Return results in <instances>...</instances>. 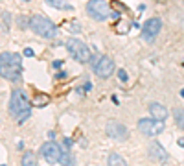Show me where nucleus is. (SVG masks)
Masks as SVG:
<instances>
[{
  "label": "nucleus",
  "instance_id": "423d86ee",
  "mask_svg": "<svg viewBox=\"0 0 184 166\" xmlns=\"http://www.w3.org/2000/svg\"><path fill=\"white\" fill-rule=\"evenodd\" d=\"M136 126H138V131L146 137H155L164 131V122L155 120V118H140Z\"/></svg>",
  "mask_w": 184,
  "mask_h": 166
},
{
  "label": "nucleus",
  "instance_id": "5701e85b",
  "mask_svg": "<svg viewBox=\"0 0 184 166\" xmlns=\"http://www.w3.org/2000/svg\"><path fill=\"white\" fill-rule=\"evenodd\" d=\"M65 76H66V72H59V74H57L55 78H57V79H61V78H65Z\"/></svg>",
  "mask_w": 184,
  "mask_h": 166
},
{
  "label": "nucleus",
  "instance_id": "412c9836",
  "mask_svg": "<svg viewBox=\"0 0 184 166\" xmlns=\"http://www.w3.org/2000/svg\"><path fill=\"white\" fill-rule=\"evenodd\" d=\"M24 55H26V57H33V50H31V48H26V50H24Z\"/></svg>",
  "mask_w": 184,
  "mask_h": 166
},
{
  "label": "nucleus",
  "instance_id": "0eeeda50",
  "mask_svg": "<svg viewBox=\"0 0 184 166\" xmlns=\"http://www.w3.org/2000/svg\"><path fill=\"white\" fill-rule=\"evenodd\" d=\"M162 30V20L159 17H153V18H147L144 28H142V39L146 43H153L157 39V35L160 33Z\"/></svg>",
  "mask_w": 184,
  "mask_h": 166
},
{
  "label": "nucleus",
  "instance_id": "f3484780",
  "mask_svg": "<svg viewBox=\"0 0 184 166\" xmlns=\"http://www.w3.org/2000/svg\"><path fill=\"white\" fill-rule=\"evenodd\" d=\"M175 124L184 129V109H175Z\"/></svg>",
  "mask_w": 184,
  "mask_h": 166
},
{
  "label": "nucleus",
  "instance_id": "6ab92c4d",
  "mask_svg": "<svg viewBox=\"0 0 184 166\" xmlns=\"http://www.w3.org/2000/svg\"><path fill=\"white\" fill-rule=\"evenodd\" d=\"M17 26H18V28H22V30H24V28H28V26H29V18H28L26 15L17 17Z\"/></svg>",
  "mask_w": 184,
  "mask_h": 166
},
{
  "label": "nucleus",
  "instance_id": "39448f33",
  "mask_svg": "<svg viewBox=\"0 0 184 166\" xmlns=\"http://www.w3.org/2000/svg\"><path fill=\"white\" fill-rule=\"evenodd\" d=\"M87 13L94 20H107L111 17V7L105 0H90L87 4Z\"/></svg>",
  "mask_w": 184,
  "mask_h": 166
},
{
  "label": "nucleus",
  "instance_id": "1a4fd4ad",
  "mask_svg": "<svg viewBox=\"0 0 184 166\" xmlns=\"http://www.w3.org/2000/svg\"><path fill=\"white\" fill-rule=\"evenodd\" d=\"M61 148L53 142V140H50V142H44L42 146H41V155L44 157V161L48 163V164H55V163H59V159H61Z\"/></svg>",
  "mask_w": 184,
  "mask_h": 166
},
{
  "label": "nucleus",
  "instance_id": "a211bd4d",
  "mask_svg": "<svg viewBox=\"0 0 184 166\" xmlns=\"http://www.w3.org/2000/svg\"><path fill=\"white\" fill-rule=\"evenodd\" d=\"M48 102H50V98H48V96H44V94H37V96H35V100H33V103H35L37 107L46 105Z\"/></svg>",
  "mask_w": 184,
  "mask_h": 166
},
{
  "label": "nucleus",
  "instance_id": "aec40b11",
  "mask_svg": "<svg viewBox=\"0 0 184 166\" xmlns=\"http://www.w3.org/2000/svg\"><path fill=\"white\" fill-rule=\"evenodd\" d=\"M118 78H120V81H122V83H125V81L129 79V76H127V72H125L123 68H122V70H118Z\"/></svg>",
  "mask_w": 184,
  "mask_h": 166
},
{
  "label": "nucleus",
  "instance_id": "b1692460",
  "mask_svg": "<svg viewBox=\"0 0 184 166\" xmlns=\"http://www.w3.org/2000/svg\"><path fill=\"white\" fill-rule=\"evenodd\" d=\"M179 146H184V139H179Z\"/></svg>",
  "mask_w": 184,
  "mask_h": 166
},
{
  "label": "nucleus",
  "instance_id": "20e7f679",
  "mask_svg": "<svg viewBox=\"0 0 184 166\" xmlns=\"http://www.w3.org/2000/svg\"><path fill=\"white\" fill-rule=\"evenodd\" d=\"M9 115L13 118H20L22 115H29V100L22 91H13L9 100Z\"/></svg>",
  "mask_w": 184,
  "mask_h": 166
},
{
  "label": "nucleus",
  "instance_id": "6e6552de",
  "mask_svg": "<svg viewBox=\"0 0 184 166\" xmlns=\"http://www.w3.org/2000/svg\"><path fill=\"white\" fill-rule=\"evenodd\" d=\"M105 133H107L111 139H114V140H120V142L129 139V129H127L123 124L116 122V120H111V122H107V126H105Z\"/></svg>",
  "mask_w": 184,
  "mask_h": 166
},
{
  "label": "nucleus",
  "instance_id": "9d476101",
  "mask_svg": "<svg viewBox=\"0 0 184 166\" xmlns=\"http://www.w3.org/2000/svg\"><path fill=\"white\" fill-rule=\"evenodd\" d=\"M92 70H94L96 76H100V78H109V76L114 72V61H112L109 55H101Z\"/></svg>",
  "mask_w": 184,
  "mask_h": 166
},
{
  "label": "nucleus",
  "instance_id": "f257e3e1",
  "mask_svg": "<svg viewBox=\"0 0 184 166\" xmlns=\"http://www.w3.org/2000/svg\"><path fill=\"white\" fill-rule=\"evenodd\" d=\"M0 76L9 81H18L22 76V55L15 52L0 54Z\"/></svg>",
  "mask_w": 184,
  "mask_h": 166
},
{
  "label": "nucleus",
  "instance_id": "ddd939ff",
  "mask_svg": "<svg viewBox=\"0 0 184 166\" xmlns=\"http://www.w3.org/2000/svg\"><path fill=\"white\" fill-rule=\"evenodd\" d=\"M107 166H127V163L123 161V157L120 153H111L107 157Z\"/></svg>",
  "mask_w": 184,
  "mask_h": 166
},
{
  "label": "nucleus",
  "instance_id": "a878e982",
  "mask_svg": "<svg viewBox=\"0 0 184 166\" xmlns=\"http://www.w3.org/2000/svg\"><path fill=\"white\" fill-rule=\"evenodd\" d=\"M22 2H29V0H22Z\"/></svg>",
  "mask_w": 184,
  "mask_h": 166
},
{
  "label": "nucleus",
  "instance_id": "7ed1b4c3",
  "mask_svg": "<svg viewBox=\"0 0 184 166\" xmlns=\"http://www.w3.org/2000/svg\"><path fill=\"white\" fill-rule=\"evenodd\" d=\"M66 48H68L70 55H72L77 63H88L90 57H92L90 48H88L81 39H77V37H70V39L66 41Z\"/></svg>",
  "mask_w": 184,
  "mask_h": 166
},
{
  "label": "nucleus",
  "instance_id": "4be33fe9",
  "mask_svg": "<svg viewBox=\"0 0 184 166\" xmlns=\"http://www.w3.org/2000/svg\"><path fill=\"white\" fill-rule=\"evenodd\" d=\"M52 67H53V68H61V67H63V61H59V59H57V61H53V63H52Z\"/></svg>",
  "mask_w": 184,
  "mask_h": 166
},
{
  "label": "nucleus",
  "instance_id": "2eb2a0df",
  "mask_svg": "<svg viewBox=\"0 0 184 166\" xmlns=\"http://www.w3.org/2000/svg\"><path fill=\"white\" fill-rule=\"evenodd\" d=\"M22 166H37V157L31 152H26L22 155Z\"/></svg>",
  "mask_w": 184,
  "mask_h": 166
},
{
  "label": "nucleus",
  "instance_id": "393cba45",
  "mask_svg": "<svg viewBox=\"0 0 184 166\" xmlns=\"http://www.w3.org/2000/svg\"><path fill=\"white\" fill-rule=\"evenodd\" d=\"M181 96H182V98H184V89H182V91H181Z\"/></svg>",
  "mask_w": 184,
  "mask_h": 166
},
{
  "label": "nucleus",
  "instance_id": "9b49d317",
  "mask_svg": "<svg viewBox=\"0 0 184 166\" xmlns=\"http://www.w3.org/2000/svg\"><path fill=\"white\" fill-rule=\"evenodd\" d=\"M149 157H151L155 163H168V159H170L168 152H166L159 142H151V144H149Z\"/></svg>",
  "mask_w": 184,
  "mask_h": 166
},
{
  "label": "nucleus",
  "instance_id": "4468645a",
  "mask_svg": "<svg viewBox=\"0 0 184 166\" xmlns=\"http://www.w3.org/2000/svg\"><path fill=\"white\" fill-rule=\"evenodd\" d=\"M48 6L55 7V9H70L72 6L68 4V0H44Z\"/></svg>",
  "mask_w": 184,
  "mask_h": 166
},
{
  "label": "nucleus",
  "instance_id": "f03ea898",
  "mask_svg": "<svg viewBox=\"0 0 184 166\" xmlns=\"http://www.w3.org/2000/svg\"><path fill=\"white\" fill-rule=\"evenodd\" d=\"M29 28L33 30V33H37V35H41L44 39H53V37L59 35L55 24L44 15H33L29 18Z\"/></svg>",
  "mask_w": 184,
  "mask_h": 166
},
{
  "label": "nucleus",
  "instance_id": "dca6fc26",
  "mask_svg": "<svg viewBox=\"0 0 184 166\" xmlns=\"http://www.w3.org/2000/svg\"><path fill=\"white\" fill-rule=\"evenodd\" d=\"M59 163L65 164V166H74V157H72V153H70V152H63Z\"/></svg>",
  "mask_w": 184,
  "mask_h": 166
},
{
  "label": "nucleus",
  "instance_id": "f8f14e48",
  "mask_svg": "<svg viewBox=\"0 0 184 166\" xmlns=\"http://www.w3.org/2000/svg\"><path fill=\"white\" fill-rule=\"evenodd\" d=\"M149 113H151V118L155 120H166L168 118V109L162 105V103H151L149 105Z\"/></svg>",
  "mask_w": 184,
  "mask_h": 166
}]
</instances>
